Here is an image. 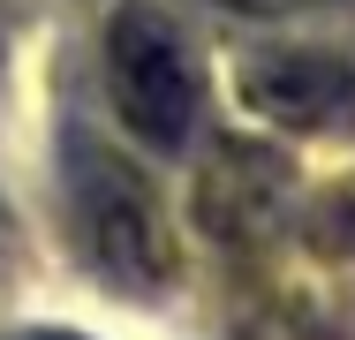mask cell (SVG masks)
I'll return each mask as SVG.
<instances>
[{"label":"cell","mask_w":355,"mask_h":340,"mask_svg":"<svg viewBox=\"0 0 355 340\" xmlns=\"http://www.w3.org/2000/svg\"><path fill=\"white\" fill-rule=\"evenodd\" d=\"M69 197H76V227H83V250L114 280L129 287H151L166 280V227H159V204L137 174L91 144H76V174H69Z\"/></svg>","instance_id":"obj_2"},{"label":"cell","mask_w":355,"mask_h":340,"mask_svg":"<svg viewBox=\"0 0 355 340\" xmlns=\"http://www.w3.org/2000/svg\"><path fill=\"white\" fill-rule=\"evenodd\" d=\"M242 99L287 129H333L355 106V76L340 61H318V53H272V61L242 68Z\"/></svg>","instance_id":"obj_3"},{"label":"cell","mask_w":355,"mask_h":340,"mask_svg":"<svg viewBox=\"0 0 355 340\" xmlns=\"http://www.w3.org/2000/svg\"><path fill=\"white\" fill-rule=\"evenodd\" d=\"M106 91H114V114L151 151H182L189 129H197V68H189L182 38L151 8L114 15V31H106Z\"/></svg>","instance_id":"obj_1"},{"label":"cell","mask_w":355,"mask_h":340,"mask_svg":"<svg viewBox=\"0 0 355 340\" xmlns=\"http://www.w3.org/2000/svg\"><path fill=\"white\" fill-rule=\"evenodd\" d=\"M242 8H272V0H242Z\"/></svg>","instance_id":"obj_5"},{"label":"cell","mask_w":355,"mask_h":340,"mask_svg":"<svg viewBox=\"0 0 355 340\" xmlns=\"http://www.w3.org/2000/svg\"><path fill=\"white\" fill-rule=\"evenodd\" d=\"M38 340H76V333H38Z\"/></svg>","instance_id":"obj_4"}]
</instances>
